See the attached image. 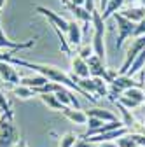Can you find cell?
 <instances>
[{
    "label": "cell",
    "mask_w": 145,
    "mask_h": 147,
    "mask_svg": "<svg viewBox=\"0 0 145 147\" xmlns=\"http://www.w3.org/2000/svg\"><path fill=\"white\" fill-rule=\"evenodd\" d=\"M14 65L32 68L35 74H40V76H44L47 81L56 82V84H61V86H65V88H68V89H72V91H75V93L82 95L84 98H87L89 102H93V103H96V102H98V98H95V96H91V95H87L86 91H82V89L79 88V84H77L74 79H72V77H70V74L63 72L60 67H54V65H46V63H32V61L21 60V58H14Z\"/></svg>",
    "instance_id": "6da1fadb"
},
{
    "label": "cell",
    "mask_w": 145,
    "mask_h": 147,
    "mask_svg": "<svg viewBox=\"0 0 145 147\" xmlns=\"http://www.w3.org/2000/svg\"><path fill=\"white\" fill-rule=\"evenodd\" d=\"M91 25H93V37L91 46L95 54L107 63V49H105V20L100 12V9H95L91 14Z\"/></svg>",
    "instance_id": "7a4b0ae2"
},
{
    "label": "cell",
    "mask_w": 145,
    "mask_h": 147,
    "mask_svg": "<svg viewBox=\"0 0 145 147\" xmlns=\"http://www.w3.org/2000/svg\"><path fill=\"white\" fill-rule=\"evenodd\" d=\"M145 49V35L142 37H133V39L130 40V46L128 49H126V54H124V61L121 65V68L117 70V76H126L131 67V63L136 60V56Z\"/></svg>",
    "instance_id": "3957f363"
},
{
    "label": "cell",
    "mask_w": 145,
    "mask_h": 147,
    "mask_svg": "<svg viewBox=\"0 0 145 147\" xmlns=\"http://www.w3.org/2000/svg\"><path fill=\"white\" fill-rule=\"evenodd\" d=\"M19 140L14 121L7 116H0V147H14Z\"/></svg>",
    "instance_id": "277c9868"
},
{
    "label": "cell",
    "mask_w": 145,
    "mask_h": 147,
    "mask_svg": "<svg viewBox=\"0 0 145 147\" xmlns=\"http://www.w3.org/2000/svg\"><path fill=\"white\" fill-rule=\"evenodd\" d=\"M114 21H115V26H117V40H115V49H121L122 44L128 40V39H133L135 35V30H136V25L131 23L130 20L121 14V12H115L114 16Z\"/></svg>",
    "instance_id": "5b68a950"
},
{
    "label": "cell",
    "mask_w": 145,
    "mask_h": 147,
    "mask_svg": "<svg viewBox=\"0 0 145 147\" xmlns=\"http://www.w3.org/2000/svg\"><path fill=\"white\" fill-rule=\"evenodd\" d=\"M70 77L72 79H87V77H91L87 61L82 60L77 53H72V56H70Z\"/></svg>",
    "instance_id": "8992f818"
},
{
    "label": "cell",
    "mask_w": 145,
    "mask_h": 147,
    "mask_svg": "<svg viewBox=\"0 0 145 147\" xmlns=\"http://www.w3.org/2000/svg\"><path fill=\"white\" fill-rule=\"evenodd\" d=\"M35 11H37L40 16L47 18L52 28H58V30H61V32L66 35V32H68V21L65 20V18H63L61 14L54 12V11H51V9H47V7H44V5H39V7L35 9Z\"/></svg>",
    "instance_id": "52a82bcc"
},
{
    "label": "cell",
    "mask_w": 145,
    "mask_h": 147,
    "mask_svg": "<svg viewBox=\"0 0 145 147\" xmlns=\"http://www.w3.org/2000/svg\"><path fill=\"white\" fill-rule=\"evenodd\" d=\"M0 79H2L4 82L14 84V86H19L21 84L19 72L14 68V65H11L7 61H0Z\"/></svg>",
    "instance_id": "ba28073f"
},
{
    "label": "cell",
    "mask_w": 145,
    "mask_h": 147,
    "mask_svg": "<svg viewBox=\"0 0 145 147\" xmlns=\"http://www.w3.org/2000/svg\"><path fill=\"white\" fill-rule=\"evenodd\" d=\"M35 46V39L33 40H26V42H14L4 33L2 25H0V49H9V51H21V49H30Z\"/></svg>",
    "instance_id": "9c48e42d"
},
{
    "label": "cell",
    "mask_w": 145,
    "mask_h": 147,
    "mask_svg": "<svg viewBox=\"0 0 145 147\" xmlns=\"http://www.w3.org/2000/svg\"><path fill=\"white\" fill-rule=\"evenodd\" d=\"M54 96L58 98V102L63 105V107H72V109H81V103H79V98L75 96V93L72 89L61 86L56 93H54Z\"/></svg>",
    "instance_id": "30bf717a"
},
{
    "label": "cell",
    "mask_w": 145,
    "mask_h": 147,
    "mask_svg": "<svg viewBox=\"0 0 145 147\" xmlns=\"http://www.w3.org/2000/svg\"><path fill=\"white\" fill-rule=\"evenodd\" d=\"M82 26H81V23H77L75 20H72V21H68V32H66V40H68V44H70V47L72 49H79L81 47V40H82Z\"/></svg>",
    "instance_id": "8fae6325"
},
{
    "label": "cell",
    "mask_w": 145,
    "mask_h": 147,
    "mask_svg": "<svg viewBox=\"0 0 145 147\" xmlns=\"http://www.w3.org/2000/svg\"><path fill=\"white\" fill-rule=\"evenodd\" d=\"M126 20H130L131 23L138 25L143 18H145V7L138 5V4H131V5H124L121 11H119Z\"/></svg>",
    "instance_id": "7c38bea8"
},
{
    "label": "cell",
    "mask_w": 145,
    "mask_h": 147,
    "mask_svg": "<svg viewBox=\"0 0 145 147\" xmlns=\"http://www.w3.org/2000/svg\"><path fill=\"white\" fill-rule=\"evenodd\" d=\"M130 130L126 126L119 128V130H112V131H107V133H101V135H95V137H89L86 138L87 142H91V144H101V142H115L117 138H121L122 135H126Z\"/></svg>",
    "instance_id": "4fadbf2b"
},
{
    "label": "cell",
    "mask_w": 145,
    "mask_h": 147,
    "mask_svg": "<svg viewBox=\"0 0 145 147\" xmlns=\"http://www.w3.org/2000/svg\"><path fill=\"white\" fill-rule=\"evenodd\" d=\"M61 114L68 119V121H72V123H75V124H87V114H86V110H82V109H72V107H63L61 109Z\"/></svg>",
    "instance_id": "5bb4252c"
},
{
    "label": "cell",
    "mask_w": 145,
    "mask_h": 147,
    "mask_svg": "<svg viewBox=\"0 0 145 147\" xmlns=\"http://www.w3.org/2000/svg\"><path fill=\"white\" fill-rule=\"evenodd\" d=\"M86 114H87V117H95V119H100L103 123H115V121H119L110 110H105V109H100V107L86 110Z\"/></svg>",
    "instance_id": "9a60e30c"
},
{
    "label": "cell",
    "mask_w": 145,
    "mask_h": 147,
    "mask_svg": "<svg viewBox=\"0 0 145 147\" xmlns=\"http://www.w3.org/2000/svg\"><path fill=\"white\" fill-rule=\"evenodd\" d=\"M47 81L44 76H40V74H35V76H28V77H21V84L26 86V88H32V89H39V88H44Z\"/></svg>",
    "instance_id": "2e32d148"
},
{
    "label": "cell",
    "mask_w": 145,
    "mask_h": 147,
    "mask_svg": "<svg viewBox=\"0 0 145 147\" xmlns=\"http://www.w3.org/2000/svg\"><path fill=\"white\" fill-rule=\"evenodd\" d=\"M126 2H128V0H108V5H107L105 12L101 14L103 20H108V18H112L115 12H119V11L126 5Z\"/></svg>",
    "instance_id": "e0dca14e"
},
{
    "label": "cell",
    "mask_w": 145,
    "mask_h": 147,
    "mask_svg": "<svg viewBox=\"0 0 145 147\" xmlns=\"http://www.w3.org/2000/svg\"><path fill=\"white\" fill-rule=\"evenodd\" d=\"M143 67H145V49L136 56V60L131 63V67H130V70H128V74L126 76H130V77H135L138 72H142L143 70Z\"/></svg>",
    "instance_id": "ac0fdd59"
},
{
    "label": "cell",
    "mask_w": 145,
    "mask_h": 147,
    "mask_svg": "<svg viewBox=\"0 0 145 147\" xmlns=\"http://www.w3.org/2000/svg\"><path fill=\"white\" fill-rule=\"evenodd\" d=\"M39 98L42 100V103H44L47 109H51V110H58V112H61L63 105L58 102V98L54 96L52 93H49V95H39Z\"/></svg>",
    "instance_id": "d6986e66"
},
{
    "label": "cell",
    "mask_w": 145,
    "mask_h": 147,
    "mask_svg": "<svg viewBox=\"0 0 145 147\" xmlns=\"http://www.w3.org/2000/svg\"><path fill=\"white\" fill-rule=\"evenodd\" d=\"M12 93H14V96L21 98V100H28V98L37 96V95L33 93V89H32V88H26V86H23V84H19V86H14Z\"/></svg>",
    "instance_id": "ffe728a7"
},
{
    "label": "cell",
    "mask_w": 145,
    "mask_h": 147,
    "mask_svg": "<svg viewBox=\"0 0 145 147\" xmlns=\"http://www.w3.org/2000/svg\"><path fill=\"white\" fill-rule=\"evenodd\" d=\"M115 142H117V147H140L136 144L135 137H133V131H128L126 135H122L121 138H117Z\"/></svg>",
    "instance_id": "44dd1931"
},
{
    "label": "cell",
    "mask_w": 145,
    "mask_h": 147,
    "mask_svg": "<svg viewBox=\"0 0 145 147\" xmlns=\"http://www.w3.org/2000/svg\"><path fill=\"white\" fill-rule=\"evenodd\" d=\"M95 81V88H96V98L98 96H108V91H110V84L105 82L103 79H98V77H93Z\"/></svg>",
    "instance_id": "7402d4cb"
},
{
    "label": "cell",
    "mask_w": 145,
    "mask_h": 147,
    "mask_svg": "<svg viewBox=\"0 0 145 147\" xmlns=\"http://www.w3.org/2000/svg\"><path fill=\"white\" fill-rule=\"evenodd\" d=\"M79 142V137L74 131H66L65 135H61L60 138V147H74Z\"/></svg>",
    "instance_id": "603a6c76"
},
{
    "label": "cell",
    "mask_w": 145,
    "mask_h": 147,
    "mask_svg": "<svg viewBox=\"0 0 145 147\" xmlns=\"http://www.w3.org/2000/svg\"><path fill=\"white\" fill-rule=\"evenodd\" d=\"M0 112H2L4 116H7V117H11L12 119V110H11V103H9V100H7V96L0 91Z\"/></svg>",
    "instance_id": "cb8c5ba5"
},
{
    "label": "cell",
    "mask_w": 145,
    "mask_h": 147,
    "mask_svg": "<svg viewBox=\"0 0 145 147\" xmlns=\"http://www.w3.org/2000/svg\"><path fill=\"white\" fill-rule=\"evenodd\" d=\"M77 54H79L82 60H87L89 56H93V54H95L93 46H91V44H81V47L77 49Z\"/></svg>",
    "instance_id": "d4e9b609"
},
{
    "label": "cell",
    "mask_w": 145,
    "mask_h": 147,
    "mask_svg": "<svg viewBox=\"0 0 145 147\" xmlns=\"http://www.w3.org/2000/svg\"><path fill=\"white\" fill-rule=\"evenodd\" d=\"M142 35H145V18L136 25V30H135V35L133 37H142Z\"/></svg>",
    "instance_id": "484cf974"
},
{
    "label": "cell",
    "mask_w": 145,
    "mask_h": 147,
    "mask_svg": "<svg viewBox=\"0 0 145 147\" xmlns=\"http://www.w3.org/2000/svg\"><path fill=\"white\" fill-rule=\"evenodd\" d=\"M74 147H98V145H96V144H91V142H87V140H82V138H81V140H79V142H77Z\"/></svg>",
    "instance_id": "4316f807"
},
{
    "label": "cell",
    "mask_w": 145,
    "mask_h": 147,
    "mask_svg": "<svg viewBox=\"0 0 145 147\" xmlns=\"http://www.w3.org/2000/svg\"><path fill=\"white\" fill-rule=\"evenodd\" d=\"M98 147H117V142H101V144H96Z\"/></svg>",
    "instance_id": "83f0119b"
},
{
    "label": "cell",
    "mask_w": 145,
    "mask_h": 147,
    "mask_svg": "<svg viewBox=\"0 0 145 147\" xmlns=\"http://www.w3.org/2000/svg\"><path fill=\"white\" fill-rule=\"evenodd\" d=\"M107 5H108V0H100V12H101V14L105 12Z\"/></svg>",
    "instance_id": "f1b7e54d"
},
{
    "label": "cell",
    "mask_w": 145,
    "mask_h": 147,
    "mask_svg": "<svg viewBox=\"0 0 145 147\" xmlns=\"http://www.w3.org/2000/svg\"><path fill=\"white\" fill-rule=\"evenodd\" d=\"M14 147H28V144H26V140H25V138H19Z\"/></svg>",
    "instance_id": "f546056e"
},
{
    "label": "cell",
    "mask_w": 145,
    "mask_h": 147,
    "mask_svg": "<svg viewBox=\"0 0 145 147\" xmlns=\"http://www.w3.org/2000/svg\"><path fill=\"white\" fill-rule=\"evenodd\" d=\"M4 5H5V0H0V9H2Z\"/></svg>",
    "instance_id": "4dcf8cb0"
}]
</instances>
